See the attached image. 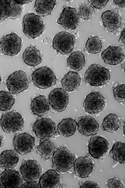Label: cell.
I'll use <instances>...</instances> for the list:
<instances>
[{"instance_id": "13", "label": "cell", "mask_w": 125, "mask_h": 188, "mask_svg": "<svg viewBox=\"0 0 125 188\" xmlns=\"http://www.w3.org/2000/svg\"><path fill=\"white\" fill-rule=\"evenodd\" d=\"M109 141L103 137L95 134L88 141V150L90 154L94 158H103L109 149Z\"/></svg>"}, {"instance_id": "19", "label": "cell", "mask_w": 125, "mask_h": 188, "mask_svg": "<svg viewBox=\"0 0 125 188\" xmlns=\"http://www.w3.org/2000/svg\"><path fill=\"white\" fill-rule=\"evenodd\" d=\"M124 46H110L104 50L101 54V58L104 63L108 65H116L121 63L124 58L122 50Z\"/></svg>"}, {"instance_id": "35", "label": "cell", "mask_w": 125, "mask_h": 188, "mask_svg": "<svg viewBox=\"0 0 125 188\" xmlns=\"http://www.w3.org/2000/svg\"><path fill=\"white\" fill-rule=\"evenodd\" d=\"M78 14L80 17L87 21L94 16L95 12L94 8L91 5L83 2L79 8Z\"/></svg>"}, {"instance_id": "43", "label": "cell", "mask_w": 125, "mask_h": 188, "mask_svg": "<svg viewBox=\"0 0 125 188\" xmlns=\"http://www.w3.org/2000/svg\"><path fill=\"white\" fill-rule=\"evenodd\" d=\"M15 2L22 5L24 4H28L32 2L33 0H15Z\"/></svg>"}, {"instance_id": "3", "label": "cell", "mask_w": 125, "mask_h": 188, "mask_svg": "<svg viewBox=\"0 0 125 188\" xmlns=\"http://www.w3.org/2000/svg\"><path fill=\"white\" fill-rule=\"evenodd\" d=\"M56 124L50 117H38L33 124L32 130L40 140L55 137L59 135L56 128Z\"/></svg>"}, {"instance_id": "23", "label": "cell", "mask_w": 125, "mask_h": 188, "mask_svg": "<svg viewBox=\"0 0 125 188\" xmlns=\"http://www.w3.org/2000/svg\"><path fill=\"white\" fill-rule=\"evenodd\" d=\"M50 104L49 100L46 97L40 95L32 99L31 108L32 113L35 116H42L48 113Z\"/></svg>"}, {"instance_id": "16", "label": "cell", "mask_w": 125, "mask_h": 188, "mask_svg": "<svg viewBox=\"0 0 125 188\" xmlns=\"http://www.w3.org/2000/svg\"><path fill=\"white\" fill-rule=\"evenodd\" d=\"M22 5L16 3L15 0H0V20L3 22L7 18L15 19L22 14Z\"/></svg>"}, {"instance_id": "31", "label": "cell", "mask_w": 125, "mask_h": 188, "mask_svg": "<svg viewBox=\"0 0 125 188\" xmlns=\"http://www.w3.org/2000/svg\"><path fill=\"white\" fill-rule=\"evenodd\" d=\"M67 63L68 67L74 70L80 71L85 65V56L81 52L74 51L68 58Z\"/></svg>"}, {"instance_id": "1", "label": "cell", "mask_w": 125, "mask_h": 188, "mask_svg": "<svg viewBox=\"0 0 125 188\" xmlns=\"http://www.w3.org/2000/svg\"><path fill=\"white\" fill-rule=\"evenodd\" d=\"M76 160V157L66 146L57 149L52 158L53 169L61 173L71 170Z\"/></svg>"}, {"instance_id": "7", "label": "cell", "mask_w": 125, "mask_h": 188, "mask_svg": "<svg viewBox=\"0 0 125 188\" xmlns=\"http://www.w3.org/2000/svg\"><path fill=\"white\" fill-rule=\"evenodd\" d=\"M0 125L4 131L18 133L22 130L24 122L21 114L17 112H5L1 116Z\"/></svg>"}, {"instance_id": "22", "label": "cell", "mask_w": 125, "mask_h": 188, "mask_svg": "<svg viewBox=\"0 0 125 188\" xmlns=\"http://www.w3.org/2000/svg\"><path fill=\"white\" fill-rule=\"evenodd\" d=\"M19 160L17 151L15 149L3 151L0 155L1 170L12 169L18 165Z\"/></svg>"}, {"instance_id": "20", "label": "cell", "mask_w": 125, "mask_h": 188, "mask_svg": "<svg viewBox=\"0 0 125 188\" xmlns=\"http://www.w3.org/2000/svg\"><path fill=\"white\" fill-rule=\"evenodd\" d=\"M0 188H21L23 181L19 173L15 170H6L1 174Z\"/></svg>"}, {"instance_id": "25", "label": "cell", "mask_w": 125, "mask_h": 188, "mask_svg": "<svg viewBox=\"0 0 125 188\" xmlns=\"http://www.w3.org/2000/svg\"><path fill=\"white\" fill-rule=\"evenodd\" d=\"M22 57L24 62L31 67H34L40 64L42 61L40 51L36 46L32 44L26 48Z\"/></svg>"}, {"instance_id": "10", "label": "cell", "mask_w": 125, "mask_h": 188, "mask_svg": "<svg viewBox=\"0 0 125 188\" xmlns=\"http://www.w3.org/2000/svg\"><path fill=\"white\" fill-rule=\"evenodd\" d=\"M21 42L20 37L14 33L5 36L0 41L1 54L12 56L17 55L20 52Z\"/></svg>"}, {"instance_id": "4", "label": "cell", "mask_w": 125, "mask_h": 188, "mask_svg": "<svg viewBox=\"0 0 125 188\" xmlns=\"http://www.w3.org/2000/svg\"><path fill=\"white\" fill-rule=\"evenodd\" d=\"M22 31L25 35L31 39L36 38L41 35L45 30L42 19L33 13H29L23 18Z\"/></svg>"}, {"instance_id": "32", "label": "cell", "mask_w": 125, "mask_h": 188, "mask_svg": "<svg viewBox=\"0 0 125 188\" xmlns=\"http://www.w3.org/2000/svg\"><path fill=\"white\" fill-rule=\"evenodd\" d=\"M120 117L113 113L107 114L104 119L100 128L103 131L108 132H114L119 128Z\"/></svg>"}, {"instance_id": "15", "label": "cell", "mask_w": 125, "mask_h": 188, "mask_svg": "<svg viewBox=\"0 0 125 188\" xmlns=\"http://www.w3.org/2000/svg\"><path fill=\"white\" fill-rule=\"evenodd\" d=\"M35 139L28 132L17 134L13 138L14 148L20 154H26L35 149Z\"/></svg>"}, {"instance_id": "39", "label": "cell", "mask_w": 125, "mask_h": 188, "mask_svg": "<svg viewBox=\"0 0 125 188\" xmlns=\"http://www.w3.org/2000/svg\"><path fill=\"white\" fill-rule=\"evenodd\" d=\"M80 188H99L98 184L90 181H80L79 183Z\"/></svg>"}, {"instance_id": "29", "label": "cell", "mask_w": 125, "mask_h": 188, "mask_svg": "<svg viewBox=\"0 0 125 188\" xmlns=\"http://www.w3.org/2000/svg\"><path fill=\"white\" fill-rule=\"evenodd\" d=\"M109 154L114 160L113 167L120 163L125 164V143L119 141L115 142L110 150Z\"/></svg>"}, {"instance_id": "37", "label": "cell", "mask_w": 125, "mask_h": 188, "mask_svg": "<svg viewBox=\"0 0 125 188\" xmlns=\"http://www.w3.org/2000/svg\"><path fill=\"white\" fill-rule=\"evenodd\" d=\"M106 188H125V186L122 184L116 176H114L109 179L106 183Z\"/></svg>"}, {"instance_id": "9", "label": "cell", "mask_w": 125, "mask_h": 188, "mask_svg": "<svg viewBox=\"0 0 125 188\" xmlns=\"http://www.w3.org/2000/svg\"><path fill=\"white\" fill-rule=\"evenodd\" d=\"M101 18L105 30L116 35L120 34L122 22L120 9L105 11L102 13Z\"/></svg>"}, {"instance_id": "26", "label": "cell", "mask_w": 125, "mask_h": 188, "mask_svg": "<svg viewBox=\"0 0 125 188\" xmlns=\"http://www.w3.org/2000/svg\"><path fill=\"white\" fill-rule=\"evenodd\" d=\"M61 176L56 170L50 169L41 177L39 183L42 188H56L60 184Z\"/></svg>"}, {"instance_id": "2", "label": "cell", "mask_w": 125, "mask_h": 188, "mask_svg": "<svg viewBox=\"0 0 125 188\" xmlns=\"http://www.w3.org/2000/svg\"><path fill=\"white\" fill-rule=\"evenodd\" d=\"M110 74L108 69L94 63L91 65L86 70L84 74V82L92 86H101L109 82Z\"/></svg>"}, {"instance_id": "17", "label": "cell", "mask_w": 125, "mask_h": 188, "mask_svg": "<svg viewBox=\"0 0 125 188\" xmlns=\"http://www.w3.org/2000/svg\"><path fill=\"white\" fill-rule=\"evenodd\" d=\"M21 173L27 182H35L40 178L41 173L40 165L36 160H24L20 168Z\"/></svg>"}, {"instance_id": "36", "label": "cell", "mask_w": 125, "mask_h": 188, "mask_svg": "<svg viewBox=\"0 0 125 188\" xmlns=\"http://www.w3.org/2000/svg\"><path fill=\"white\" fill-rule=\"evenodd\" d=\"M112 89L113 95L117 100L120 102L125 101V84L115 83Z\"/></svg>"}, {"instance_id": "38", "label": "cell", "mask_w": 125, "mask_h": 188, "mask_svg": "<svg viewBox=\"0 0 125 188\" xmlns=\"http://www.w3.org/2000/svg\"><path fill=\"white\" fill-rule=\"evenodd\" d=\"M109 0H88L89 2L96 9L98 10L104 8L108 3Z\"/></svg>"}, {"instance_id": "42", "label": "cell", "mask_w": 125, "mask_h": 188, "mask_svg": "<svg viewBox=\"0 0 125 188\" xmlns=\"http://www.w3.org/2000/svg\"><path fill=\"white\" fill-rule=\"evenodd\" d=\"M118 41L121 43H123L125 44V26L121 32L120 36Z\"/></svg>"}, {"instance_id": "40", "label": "cell", "mask_w": 125, "mask_h": 188, "mask_svg": "<svg viewBox=\"0 0 125 188\" xmlns=\"http://www.w3.org/2000/svg\"><path fill=\"white\" fill-rule=\"evenodd\" d=\"M41 188L39 183L36 181L33 182H27L23 184L21 188Z\"/></svg>"}, {"instance_id": "41", "label": "cell", "mask_w": 125, "mask_h": 188, "mask_svg": "<svg viewBox=\"0 0 125 188\" xmlns=\"http://www.w3.org/2000/svg\"><path fill=\"white\" fill-rule=\"evenodd\" d=\"M113 2L112 3L111 6L114 5V6L116 5L118 6L123 8H125V0H113Z\"/></svg>"}, {"instance_id": "5", "label": "cell", "mask_w": 125, "mask_h": 188, "mask_svg": "<svg viewBox=\"0 0 125 188\" xmlns=\"http://www.w3.org/2000/svg\"><path fill=\"white\" fill-rule=\"evenodd\" d=\"M31 77L32 83L41 89L55 86L58 81L52 69L48 66L35 69Z\"/></svg>"}, {"instance_id": "47", "label": "cell", "mask_w": 125, "mask_h": 188, "mask_svg": "<svg viewBox=\"0 0 125 188\" xmlns=\"http://www.w3.org/2000/svg\"><path fill=\"white\" fill-rule=\"evenodd\" d=\"M64 187L65 186L63 184H61L60 185L59 188H64Z\"/></svg>"}, {"instance_id": "28", "label": "cell", "mask_w": 125, "mask_h": 188, "mask_svg": "<svg viewBox=\"0 0 125 188\" xmlns=\"http://www.w3.org/2000/svg\"><path fill=\"white\" fill-rule=\"evenodd\" d=\"M58 1V0H36L34 8L39 15L48 18Z\"/></svg>"}, {"instance_id": "24", "label": "cell", "mask_w": 125, "mask_h": 188, "mask_svg": "<svg viewBox=\"0 0 125 188\" xmlns=\"http://www.w3.org/2000/svg\"><path fill=\"white\" fill-rule=\"evenodd\" d=\"M80 75L74 71H70L61 80L60 82L63 89L69 92L75 91L81 83Z\"/></svg>"}, {"instance_id": "44", "label": "cell", "mask_w": 125, "mask_h": 188, "mask_svg": "<svg viewBox=\"0 0 125 188\" xmlns=\"http://www.w3.org/2000/svg\"><path fill=\"white\" fill-rule=\"evenodd\" d=\"M122 122L121 125L123 127V134L125 136V121H123Z\"/></svg>"}, {"instance_id": "11", "label": "cell", "mask_w": 125, "mask_h": 188, "mask_svg": "<svg viewBox=\"0 0 125 188\" xmlns=\"http://www.w3.org/2000/svg\"><path fill=\"white\" fill-rule=\"evenodd\" d=\"M105 103V99L101 93L93 91L86 96L83 106L87 113L97 115L104 110Z\"/></svg>"}, {"instance_id": "33", "label": "cell", "mask_w": 125, "mask_h": 188, "mask_svg": "<svg viewBox=\"0 0 125 188\" xmlns=\"http://www.w3.org/2000/svg\"><path fill=\"white\" fill-rule=\"evenodd\" d=\"M102 47V42L99 37H92L87 40L83 51L85 53L94 54L100 52Z\"/></svg>"}, {"instance_id": "6", "label": "cell", "mask_w": 125, "mask_h": 188, "mask_svg": "<svg viewBox=\"0 0 125 188\" xmlns=\"http://www.w3.org/2000/svg\"><path fill=\"white\" fill-rule=\"evenodd\" d=\"M4 82L7 84V87L10 92L12 94H19L27 89L29 81L27 74L24 71L19 70L11 74Z\"/></svg>"}, {"instance_id": "18", "label": "cell", "mask_w": 125, "mask_h": 188, "mask_svg": "<svg viewBox=\"0 0 125 188\" xmlns=\"http://www.w3.org/2000/svg\"><path fill=\"white\" fill-rule=\"evenodd\" d=\"M79 132L86 136H92L97 133L99 125L94 118L89 116H80L75 119Z\"/></svg>"}, {"instance_id": "27", "label": "cell", "mask_w": 125, "mask_h": 188, "mask_svg": "<svg viewBox=\"0 0 125 188\" xmlns=\"http://www.w3.org/2000/svg\"><path fill=\"white\" fill-rule=\"evenodd\" d=\"M78 125L75 120L70 118L63 119L58 124L57 131L60 135L65 137L72 136L78 130Z\"/></svg>"}, {"instance_id": "12", "label": "cell", "mask_w": 125, "mask_h": 188, "mask_svg": "<svg viewBox=\"0 0 125 188\" xmlns=\"http://www.w3.org/2000/svg\"><path fill=\"white\" fill-rule=\"evenodd\" d=\"M80 22V17L76 10L66 6H64L57 23L67 30H71L77 28Z\"/></svg>"}, {"instance_id": "45", "label": "cell", "mask_w": 125, "mask_h": 188, "mask_svg": "<svg viewBox=\"0 0 125 188\" xmlns=\"http://www.w3.org/2000/svg\"><path fill=\"white\" fill-rule=\"evenodd\" d=\"M122 69L123 71L125 73V61L124 63L122 65H121Z\"/></svg>"}, {"instance_id": "14", "label": "cell", "mask_w": 125, "mask_h": 188, "mask_svg": "<svg viewBox=\"0 0 125 188\" xmlns=\"http://www.w3.org/2000/svg\"><path fill=\"white\" fill-rule=\"evenodd\" d=\"M51 110L53 112H61L64 110L69 102V97L66 91L62 88L53 90L49 95Z\"/></svg>"}, {"instance_id": "46", "label": "cell", "mask_w": 125, "mask_h": 188, "mask_svg": "<svg viewBox=\"0 0 125 188\" xmlns=\"http://www.w3.org/2000/svg\"><path fill=\"white\" fill-rule=\"evenodd\" d=\"M48 40L46 38H44L43 40V43L44 44H47Z\"/></svg>"}, {"instance_id": "30", "label": "cell", "mask_w": 125, "mask_h": 188, "mask_svg": "<svg viewBox=\"0 0 125 188\" xmlns=\"http://www.w3.org/2000/svg\"><path fill=\"white\" fill-rule=\"evenodd\" d=\"M52 141L47 139L40 140V144L36 148V151L42 157L43 161L48 160L52 156L53 153L57 149Z\"/></svg>"}, {"instance_id": "48", "label": "cell", "mask_w": 125, "mask_h": 188, "mask_svg": "<svg viewBox=\"0 0 125 188\" xmlns=\"http://www.w3.org/2000/svg\"><path fill=\"white\" fill-rule=\"evenodd\" d=\"M50 49H53V46H51L50 47Z\"/></svg>"}, {"instance_id": "34", "label": "cell", "mask_w": 125, "mask_h": 188, "mask_svg": "<svg viewBox=\"0 0 125 188\" xmlns=\"http://www.w3.org/2000/svg\"><path fill=\"white\" fill-rule=\"evenodd\" d=\"M0 110L5 111L11 108L15 99L10 93L2 90L0 91Z\"/></svg>"}, {"instance_id": "8", "label": "cell", "mask_w": 125, "mask_h": 188, "mask_svg": "<svg viewBox=\"0 0 125 188\" xmlns=\"http://www.w3.org/2000/svg\"><path fill=\"white\" fill-rule=\"evenodd\" d=\"M75 37L74 35L65 32H60L54 37L53 49L57 52L62 54L70 53L74 48Z\"/></svg>"}, {"instance_id": "21", "label": "cell", "mask_w": 125, "mask_h": 188, "mask_svg": "<svg viewBox=\"0 0 125 188\" xmlns=\"http://www.w3.org/2000/svg\"><path fill=\"white\" fill-rule=\"evenodd\" d=\"M73 176L78 175L82 178L87 179L94 168L92 161L87 156L80 157L76 159L73 165Z\"/></svg>"}]
</instances>
